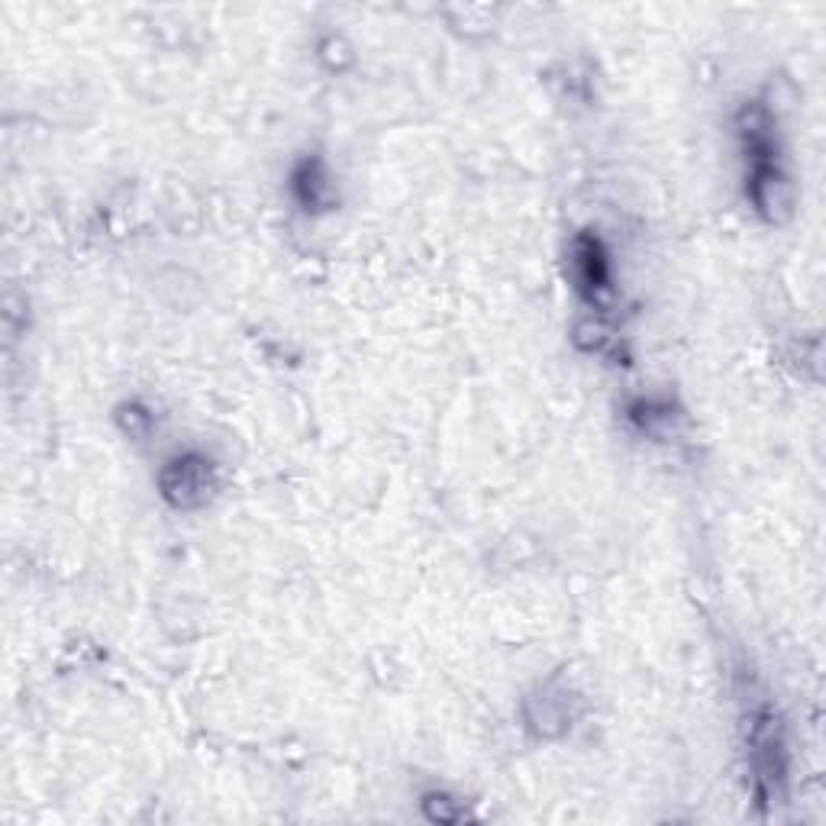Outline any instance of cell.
Instances as JSON below:
<instances>
[{
	"label": "cell",
	"instance_id": "6da1fadb",
	"mask_svg": "<svg viewBox=\"0 0 826 826\" xmlns=\"http://www.w3.org/2000/svg\"><path fill=\"white\" fill-rule=\"evenodd\" d=\"M162 491L177 507H197L210 491V469L200 459H177L162 472Z\"/></svg>",
	"mask_w": 826,
	"mask_h": 826
},
{
	"label": "cell",
	"instance_id": "7a4b0ae2",
	"mask_svg": "<svg viewBox=\"0 0 826 826\" xmlns=\"http://www.w3.org/2000/svg\"><path fill=\"white\" fill-rule=\"evenodd\" d=\"M575 265H578V282L590 297L597 291H607L610 282V268H607V255L600 249L597 239H578L575 245Z\"/></svg>",
	"mask_w": 826,
	"mask_h": 826
},
{
	"label": "cell",
	"instance_id": "3957f363",
	"mask_svg": "<svg viewBox=\"0 0 826 826\" xmlns=\"http://www.w3.org/2000/svg\"><path fill=\"white\" fill-rule=\"evenodd\" d=\"M326 191H330V184H326L323 165H320L317 159H313V162H303L295 172V194L307 210H310V207H320V204L326 200Z\"/></svg>",
	"mask_w": 826,
	"mask_h": 826
}]
</instances>
